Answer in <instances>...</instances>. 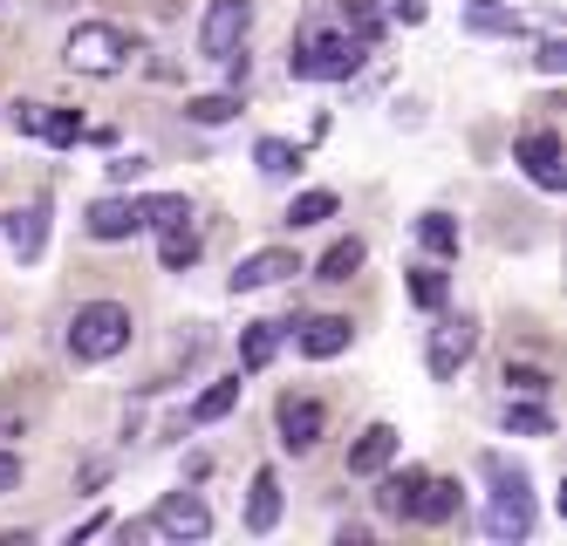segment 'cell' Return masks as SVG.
<instances>
[{
    "label": "cell",
    "instance_id": "7a4b0ae2",
    "mask_svg": "<svg viewBox=\"0 0 567 546\" xmlns=\"http://www.w3.org/2000/svg\"><path fill=\"white\" fill-rule=\"evenodd\" d=\"M131 308L124 301H90V308H75L69 321V356L75 362H110V356H124L131 349Z\"/></svg>",
    "mask_w": 567,
    "mask_h": 546
},
{
    "label": "cell",
    "instance_id": "ffe728a7",
    "mask_svg": "<svg viewBox=\"0 0 567 546\" xmlns=\"http://www.w3.org/2000/svg\"><path fill=\"white\" fill-rule=\"evenodd\" d=\"M254 164H260L267 178H295V172H301V151H295L288 137H260V144H254Z\"/></svg>",
    "mask_w": 567,
    "mask_h": 546
},
{
    "label": "cell",
    "instance_id": "d4e9b609",
    "mask_svg": "<svg viewBox=\"0 0 567 546\" xmlns=\"http://www.w3.org/2000/svg\"><path fill=\"white\" fill-rule=\"evenodd\" d=\"M34 137H49V144H75V137H90V131H83V116H75V110H49V103H42V123H34Z\"/></svg>",
    "mask_w": 567,
    "mask_h": 546
},
{
    "label": "cell",
    "instance_id": "7c38bea8",
    "mask_svg": "<svg viewBox=\"0 0 567 546\" xmlns=\"http://www.w3.org/2000/svg\"><path fill=\"white\" fill-rule=\"evenodd\" d=\"M396 424H370L355 444H349V478H377L383 465H396Z\"/></svg>",
    "mask_w": 567,
    "mask_h": 546
},
{
    "label": "cell",
    "instance_id": "d6986e66",
    "mask_svg": "<svg viewBox=\"0 0 567 546\" xmlns=\"http://www.w3.org/2000/svg\"><path fill=\"white\" fill-rule=\"evenodd\" d=\"M417 519H424V526L458 519V478H424V492H417Z\"/></svg>",
    "mask_w": 567,
    "mask_h": 546
},
{
    "label": "cell",
    "instance_id": "277c9868",
    "mask_svg": "<svg viewBox=\"0 0 567 546\" xmlns=\"http://www.w3.org/2000/svg\"><path fill=\"white\" fill-rule=\"evenodd\" d=\"M124 55H131V41H124V28H110V21H75L69 41H62V62L83 69V75H116Z\"/></svg>",
    "mask_w": 567,
    "mask_h": 546
},
{
    "label": "cell",
    "instance_id": "6da1fadb",
    "mask_svg": "<svg viewBox=\"0 0 567 546\" xmlns=\"http://www.w3.org/2000/svg\"><path fill=\"white\" fill-rule=\"evenodd\" d=\"M362 55H370V41H355L349 28H308L288 62H295L301 82H349L362 69Z\"/></svg>",
    "mask_w": 567,
    "mask_h": 546
},
{
    "label": "cell",
    "instance_id": "8fae6325",
    "mask_svg": "<svg viewBox=\"0 0 567 546\" xmlns=\"http://www.w3.org/2000/svg\"><path fill=\"white\" fill-rule=\"evenodd\" d=\"M519 164H526V178H534L540 192H560L567 172H560V137L554 131H526L519 137Z\"/></svg>",
    "mask_w": 567,
    "mask_h": 546
},
{
    "label": "cell",
    "instance_id": "e0dca14e",
    "mask_svg": "<svg viewBox=\"0 0 567 546\" xmlns=\"http://www.w3.org/2000/svg\"><path fill=\"white\" fill-rule=\"evenodd\" d=\"M349 334H355V328H349L342 315H315V321L301 328V356L329 362V356H342V349H349Z\"/></svg>",
    "mask_w": 567,
    "mask_h": 546
},
{
    "label": "cell",
    "instance_id": "8992f818",
    "mask_svg": "<svg viewBox=\"0 0 567 546\" xmlns=\"http://www.w3.org/2000/svg\"><path fill=\"white\" fill-rule=\"evenodd\" d=\"M151 533H165V539H206L213 533V506L198 492H165V498H157V513H151Z\"/></svg>",
    "mask_w": 567,
    "mask_h": 546
},
{
    "label": "cell",
    "instance_id": "d6a6232c",
    "mask_svg": "<svg viewBox=\"0 0 567 546\" xmlns=\"http://www.w3.org/2000/svg\"><path fill=\"white\" fill-rule=\"evenodd\" d=\"M540 75H567V41H540Z\"/></svg>",
    "mask_w": 567,
    "mask_h": 546
},
{
    "label": "cell",
    "instance_id": "44dd1931",
    "mask_svg": "<svg viewBox=\"0 0 567 546\" xmlns=\"http://www.w3.org/2000/svg\"><path fill=\"white\" fill-rule=\"evenodd\" d=\"M417 239L431 246L437 260H452V254H458V219H452V213H424V219H417Z\"/></svg>",
    "mask_w": 567,
    "mask_h": 546
},
{
    "label": "cell",
    "instance_id": "5bb4252c",
    "mask_svg": "<svg viewBox=\"0 0 567 546\" xmlns=\"http://www.w3.org/2000/svg\"><path fill=\"white\" fill-rule=\"evenodd\" d=\"M383 485H377V513L383 519H417V492H424V472H377Z\"/></svg>",
    "mask_w": 567,
    "mask_h": 546
},
{
    "label": "cell",
    "instance_id": "30bf717a",
    "mask_svg": "<svg viewBox=\"0 0 567 546\" xmlns=\"http://www.w3.org/2000/svg\"><path fill=\"white\" fill-rule=\"evenodd\" d=\"M288 274H301V260H295V246H260V254H247L233 267V293H260V287H274V280H288Z\"/></svg>",
    "mask_w": 567,
    "mask_h": 546
},
{
    "label": "cell",
    "instance_id": "9a60e30c",
    "mask_svg": "<svg viewBox=\"0 0 567 546\" xmlns=\"http://www.w3.org/2000/svg\"><path fill=\"white\" fill-rule=\"evenodd\" d=\"M280 342H288V321H254L247 334H239V369L260 375V369L280 356Z\"/></svg>",
    "mask_w": 567,
    "mask_h": 546
},
{
    "label": "cell",
    "instance_id": "1f68e13d",
    "mask_svg": "<svg viewBox=\"0 0 567 546\" xmlns=\"http://www.w3.org/2000/svg\"><path fill=\"white\" fill-rule=\"evenodd\" d=\"M472 28H478V34H519L526 21H519V14H506V8H472Z\"/></svg>",
    "mask_w": 567,
    "mask_h": 546
},
{
    "label": "cell",
    "instance_id": "f1b7e54d",
    "mask_svg": "<svg viewBox=\"0 0 567 546\" xmlns=\"http://www.w3.org/2000/svg\"><path fill=\"white\" fill-rule=\"evenodd\" d=\"M321 219H336V192H301L288 205V226H321Z\"/></svg>",
    "mask_w": 567,
    "mask_h": 546
},
{
    "label": "cell",
    "instance_id": "ba28073f",
    "mask_svg": "<svg viewBox=\"0 0 567 546\" xmlns=\"http://www.w3.org/2000/svg\"><path fill=\"white\" fill-rule=\"evenodd\" d=\"M0 239H8V254L21 267H34L49 254V205H21V213H8L0 219Z\"/></svg>",
    "mask_w": 567,
    "mask_h": 546
},
{
    "label": "cell",
    "instance_id": "4316f807",
    "mask_svg": "<svg viewBox=\"0 0 567 546\" xmlns=\"http://www.w3.org/2000/svg\"><path fill=\"white\" fill-rule=\"evenodd\" d=\"M137 219L144 226H172V219H192V205L178 192H157V198H137Z\"/></svg>",
    "mask_w": 567,
    "mask_h": 546
},
{
    "label": "cell",
    "instance_id": "9c48e42d",
    "mask_svg": "<svg viewBox=\"0 0 567 546\" xmlns=\"http://www.w3.org/2000/svg\"><path fill=\"white\" fill-rule=\"evenodd\" d=\"M280 444L288 451H315L321 444V431H329V410H321L315 396H280Z\"/></svg>",
    "mask_w": 567,
    "mask_h": 546
},
{
    "label": "cell",
    "instance_id": "f546056e",
    "mask_svg": "<svg viewBox=\"0 0 567 546\" xmlns=\"http://www.w3.org/2000/svg\"><path fill=\"white\" fill-rule=\"evenodd\" d=\"M342 21H349L355 41H377V34H383V14L370 8V0H342Z\"/></svg>",
    "mask_w": 567,
    "mask_h": 546
},
{
    "label": "cell",
    "instance_id": "e575fe53",
    "mask_svg": "<svg viewBox=\"0 0 567 546\" xmlns=\"http://www.w3.org/2000/svg\"><path fill=\"white\" fill-rule=\"evenodd\" d=\"M137 172H144V157H137V151H131V157H116V164H110V178H116V185H131Z\"/></svg>",
    "mask_w": 567,
    "mask_h": 546
},
{
    "label": "cell",
    "instance_id": "484cf974",
    "mask_svg": "<svg viewBox=\"0 0 567 546\" xmlns=\"http://www.w3.org/2000/svg\"><path fill=\"white\" fill-rule=\"evenodd\" d=\"M185 116L213 131V123H233V116H239V96H233V90H219V96H192V103H185Z\"/></svg>",
    "mask_w": 567,
    "mask_h": 546
},
{
    "label": "cell",
    "instance_id": "5b68a950",
    "mask_svg": "<svg viewBox=\"0 0 567 546\" xmlns=\"http://www.w3.org/2000/svg\"><path fill=\"white\" fill-rule=\"evenodd\" d=\"M247 28H254V0H213L206 21H198V49L226 62L239 41H247Z\"/></svg>",
    "mask_w": 567,
    "mask_h": 546
},
{
    "label": "cell",
    "instance_id": "2e32d148",
    "mask_svg": "<svg viewBox=\"0 0 567 546\" xmlns=\"http://www.w3.org/2000/svg\"><path fill=\"white\" fill-rule=\"evenodd\" d=\"M165 239H157V260H165V274H185L198 254H206V239H198V226L192 219H172V226H157Z\"/></svg>",
    "mask_w": 567,
    "mask_h": 546
},
{
    "label": "cell",
    "instance_id": "4dcf8cb0",
    "mask_svg": "<svg viewBox=\"0 0 567 546\" xmlns=\"http://www.w3.org/2000/svg\"><path fill=\"white\" fill-rule=\"evenodd\" d=\"M411 301H417V308H444V274H437V267H417V274H411Z\"/></svg>",
    "mask_w": 567,
    "mask_h": 546
},
{
    "label": "cell",
    "instance_id": "8d00e7d4",
    "mask_svg": "<svg viewBox=\"0 0 567 546\" xmlns=\"http://www.w3.org/2000/svg\"><path fill=\"white\" fill-rule=\"evenodd\" d=\"M465 8H499V0H465Z\"/></svg>",
    "mask_w": 567,
    "mask_h": 546
},
{
    "label": "cell",
    "instance_id": "83f0119b",
    "mask_svg": "<svg viewBox=\"0 0 567 546\" xmlns=\"http://www.w3.org/2000/svg\"><path fill=\"white\" fill-rule=\"evenodd\" d=\"M506 390H513V396H547L554 375H547L540 362H506Z\"/></svg>",
    "mask_w": 567,
    "mask_h": 546
},
{
    "label": "cell",
    "instance_id": "603a6c76",
    "mask_svg": "<svg viewBox=\"0 0 567 546\" xmlns=\"http://www.w3.org/2000/svg\"><path fill=\"white\" fill-rule=\"evenodd\" d=\"M233 403H239V375H233V383H213L206 396L192 403V424H219V416H233Z\"/></svg>",
    "mask_w": 567,
    "mask_h": 546
},
{
    "label": "cell",
    "instance_id": "cb8c5ba5",
    "mask_svg": "<svg viewBox=\"0 0 567 546\" xmlns=\"http://www.w3.org/2000/svg\"><path fill=\"white\" fill-rule=\"evenodd\" d=\"M362 267V239H336L329 254H321V267H315V280H349Z\"/></svg>",
    "mask_w": 567,
    "mask_h": 546
},
{
    "label": "cell",
    "instance_id": "4fadbf2b",
    "mask_svg": "<svg viewBox=\"0 0 567 546\" xmlns=\"http://www.w3.org/2000/svg\"><path fill=\"white\" fill-rule=\"evenodd\" d=\"M83 226H90V239H103V246H110V239H131V233H144V219H137V198H116V192L90 205V213H83Z\"/></svg>",
    "mask_w": 567,
    "mask_h": 546
},
{
    "label": "cell",
    "instance_id": "52a82bcc",
    "mask_svg": "<svg viewBox=\"0 0 567 546\" xmlns=\"http://www.w3.org/2000/svg\"><path fill=\"white\" fill-rule=\"evenodd\" d=\"M472 349H478V328L458 315V321H444V328H431V375H437V383H452V375L472 362Z\"/></svg>",
    "mask_w": 567,
    "mask_h": 546
},
{
    "label": "cell",
    "instance_id": "d590c367",
    "mask_svg": "<svg viewBox=\"0 0 567 546\" xmlns=\"http://www.w3.org/2000/svg\"><path fill=\"white\" fill-rule=\"evenodd\" d=\"M14 485H21V457L0 451V492H14Z\"/></svg>",
    "mask_w": 567,
    "mask_h": 546
},
{
    "label": "cell",
    "instance_id": "7402d4cb",
    "mask_svg": "<svg viewBox=\"0 0 567 546\" xmlns=\"http://www.w3.org/2000/svg\"><path fill=\"white\" fill-rule=\"evenodd\" d=\"M506 431H513V437H547L554 416L540 410V396H526V403H506Z\"/></svg>",
    "mask_w": 567,
    "mask_h": 546
},
{
    "label": "cell",
    "instance_id": "836d02e7",
    "mask_svg": "<svg viewBox=\"0 0 567 546\" xmlns=\"http://www.w3.org/2000/svg\"><path fill=\"white\" fill-rule=\"evenodd\" d=\"M390 14H396V21H403V28H417V21H424V14H431V8H424V0H390Z\"/></svg>",
    "mask_w": 567,
    "mask_h": 546
},
{
    "label": "cell",
    "instance_id": "ac0fdd59",
    "mask_svg": "<svg viewBox=\"0 0 567 546\" xmlns=\"http://www.w3.org/2000/svg\"><path fill=\"white\" fill-rule=\"evenodd\" d=\"M280 526V472H254L247 492V533H274Z\"/></svg>",
    "mask_w": 567,
    "mask_h": 546
},
{
    "label": "cell",
    "instance_id": "3957f363",
    "mask_svg": "<svg viewBox=\"0 0 567 546\" xmlns=\"http://www.w3.org/2000/svg\"><path fill=\"white\" fill-rule=\"evenodd\" d=\"M485 478H493V506H485V539H526L534 533V492H526V478L506 465V457H485Z\"/></svg>",
    "mask_w": 567,
    "mask_h": 546
}]
</instances>
